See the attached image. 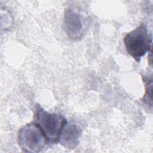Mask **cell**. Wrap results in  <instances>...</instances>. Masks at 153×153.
<instances>
[{
    "label": "cell",
    "instance_id": "obj_6",
    "mask_svg": "<svg viewBox=\"0 0 153 153\" xmlns=\"http://www.w3.org/2000/svg\"><path fill=\"white\" fill-rule=\"evenodd\" d=\"M142 79L145 84V92L141 99L142 102L145 105H146L148 108L152 111V74L149 75H142Z\"/></svg>",
    "mask_w": 153,
    "mask_h": 153
},
{
    "label": "cell",
    "instance_id": "obj_4",
    "mask_svg": "<svg viewBox=\"0 0 153 153\" xmlns=\"http://www.w3.org/2000/svg\"><path fill=\"white\" fill-rule=\"evenodd\" d=\"M64 28L72 39H81L85 32V19L74 8H67L64 13Z\"/></svg>",
    "mask_w": 153,
    "mask_h": 153
},
{
    "label": "cell",
    "instance_id": "obj_3",
    "mask_svg": "<svg viewBox=\"0 0 153 153\" xmlns=\"http://www.w3.org/2000/svg\"><path fill=\"white\" fill-rule=\"evenodd\" d=\"M17 142L22 151L32 153L41 152L47 143L42 130L34 121L20 128Z\"/></svg>",
    "mask_w": 153,
    "mask_h": 153
},
{
    "label": "cell",
    "instance_id": "obj_1",
    "mask_svg": "<svg viewBox=\"0 0 153 153\" xmlns=\"http://www.w3.org/2000/svg\"><path fill=\"white\" fill-rule=\"evenodd\" d=\"M34 114V122L42 130L47 143H59L61 131L68 123L66 119L59 114L45 111L39 105H36Z\"/></svg>",
    "mask_w": 153,
    "mask_h": 153
},
{
    "label": "cell",
    "instance_id": "obj_5",
    "mask_svg": "<svg viewBox=\"0 0 153 153\" xmlns=\"http://www.w3.org/2000/svg\"><path fill=\"white\" fill-rule=\"evenodd\" d=\"M81 134V130L78 126L67 123L61 131L59 143L66 149H74L79 143Z\"/></svg>",
    "mask_w": 153,
    "mask_h": 153
},
{
    "label": "cell",
    "instance_id": "obj_2",
    "mask_svg": "<svg viewBox=\"0 0 153 153\" xmlns=\"http://www.w3.org/2000/svg\"><path fill=\"white\" fill-rule=\"evenodd\" d=\"M123 42L127 53L138 63L147 52L152 50V36L147 26L141 23L137 27L127 33Z\"/></svg>",
    "mask_w": 153,
    "mask_h": 153
}]
</instances>
